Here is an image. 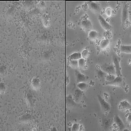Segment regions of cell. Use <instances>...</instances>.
<instances>
[{"mask_svg": "<svg viewBox=\"0 0 131 131\" xmlns=\"http://www.w3.org/2000/svg\"><path fill=\"white\" fill-rule=\"evenodd\" d=\"M67 104H69L70 105H74L75 102L74 100L71 95H69L67 98Z\"/></svg>", "mask_w": 131, "mask_h": 131, "instance_id": "d4e9b609", "label": "cell"}, {"mask_svg": "<svg viewBox=\"0 0 131 131\" xmlns=\"http://www.w3.org/2000/svg\"><path fill=\"white\" fill-rule=\"evenodd\" d=\"M75 74L76 76V81L78 83L85 81L87 77L85 74L80 73L77 70H75Z\"/></svg>", "mask_w": 131, "mask_h": 131, "instance_id": "ba28073f", "label": "cell"}, {"mask_svg": "<svg viewBox=\"0 0 131 131\" xmlns=\"http://www.w3.org/2000/svg\"><path fill=\"white\" fill-rule=\"evenodd\" d=\"M98 36V32L95 30H91L88 33V37L91 40H94L97 38Z\"/></svg>", "mask_w": 131, "mask_h": 131, "instance_id": "d6986e66", "label": "cell"}, {"mask_svg": "<svg viewBox=\"0 0 131 131\" xmlns=\"http://www.w3.org/2000/svg\"><path fill=\"white\" fill-rule=\"evenodd\" d=\"M116 77V76L114 74H107L105 78V80L106 82H109L114 80Z\"/></svg>", "mask_w": 131, "mask_h": 131, "instance_id": "603a6c76", "label": "cell"}, {"mask_svg": "<svg viewBox=\"0 0 131 131\" xmlns=\"http://www.w3.org/2000/svg\"><path fill=\"white\" fill-rule=\"evenodd\" d=\"M83 28L87 31H91L92 28V25L91 21L88 19L83 20L81 23Z\"/></svg>", "mask_w": 131, "mask_h": 131, "instance_id": "9c48e42d", "label": "cell"}, {"mask_svg": "<svg viewBox=\"0 0 131 131\" xmlns=\"http://www.w3.org/2000/svg\"><path fill=\"white\" fill-rule=\"evenodd\" d=\"M98 20L99 23L102 28L106 31H109L111 29L112 26L109 23L106 21V20L104 18V17L101 15L98 16Z\"/></svg>", "mask_w": 131, "mask_h": 131, "instance_id": "3957f363", "label": "cell"}, {"mask_svg": "<svg viewBox=\"0 0 131 131\" xmlns=\"http://www.w3.org/2000/svg\"><path fill=\"white\" fill-rule=\"evenodd\" d=\"M42 20L43 25L46 28L49 27L50 24V18L49 15L47 13H44L42 16Z\"/></svg>", "mask_w": 131, "mask_h": 131, "instance_id": "7c38bea8", "label": "cell"}, {"mask_svg": "<svg viewBox=\"0 0 131 131\" xmlns=\"http://www.w3.org/2000/svg\"><path fill=\"white\" fill-rule=\"evenodd\" d=\"M82 58L81 54L80 52H74L69 56V59L70 60H78L79 59Z\"/></svg>", "mask_w": 131, "mask_h": 131, "instance_id": "e0dca14e", "label": "cell"}, {"mask_svg": "<svg viewBox=\"0 0 131 131\" xmlns=\"http://www.w3.org/2000/svg\"><path fill=\"white\" fill-rule=\"evenodd\" d=\"M106 15L108 17L111 16L112 14V10L110 8H108L106 9Z\"/></svg>", "mask_w": 131, "mask_h": 131, "instance_id": "4316f807", "label": "cell"}, {"mask_svg": "<svg viewBox=\"0 0 131 131\" xmlns=\"http://www.w3.org/2000/svg\"><path fill=\"white\" fill-rule=\"evenodd\" d=\"M114 123L115 126L119 130L123 131L125 128V126L123 123V121L120 118V117L118 115H116L114 116Z\"/></svg>", "mask_w": 131, "mask_h": 131, "instance_id": "5b68a950", "label": "cell"}, {"mask_svg": "<svg viewBox=\"0 0 131 131\" xmlns=\"http://www.w3.org/2000/svg\"><path fill=\"white\" fill-rule=\"evenodd\" d=\"M82 92L80 90L78 89L75 90L74 92V102H78L80 101V99L82 98Z\"/></svg>", "mask_w": 131, "mask_h": 131, "instance_id": "4fadbf2b", "label": "cell"}, {"mask_svg": "<svg viewBox=\"0 0 131 131\" xmlns=\"http://www.w3.org/2000/svg\"><path fill=\"white\" fill-rule=\"evenodd\" d=\"M77 86L78 87V89L80 90V91H84L88 89L89 85L85 82H82L78 83L77 85Z\"/></svg>", "mask_w": 131, "mask_h": 131, "instance_id": "ac0fdd59", "label": "cell"}, {"mask_svg": "<svg viewBox=\"0 0 131 131\" xmlns=\"http://www.w3.org/2000/svg\"><path fill=\"white\" fill-rule=\"evenodd\" d=\"M120 50L121 52L127 54H130L131 53V46L130 45H123L120 47Z\"/></svg>", "mask_w": 131, "mask_h": 131, "instance_id": "9a60e30c", "label": "cell"}, {"mask_svg": "<svg viewBox=\"0 0 131 131\" xmlns=\"http://www.w3.org/2000/svg\"><path fill=\"white\" fill-rule=\"evenodd\" d=\"M31 85L32 89L33 90L35 91L38 90V89L40 88L41 85V82L39 79L37 77H34L32 78L31 80Z\"/></svg>", "mask_w": 131, "mask_h": 131, "instance_id": "8992f818", "label": "cell"}, {"mask_svg": "<svg viewBox=\"0 0 131 131\" xmlns=\"http://www.w3.org/2000/svg\"><path fill=\"white\" fill-rule=\"evenodd\" d=\"M97 98L102 110H103V111L105 113H108L111 110V106L110 104L100 95H97Z\"/></svg>", "mask_w": 131, "mask_h": 131, "instance_id": "7a4b0ae2", "label": "cell"}, {"mask_svg": "<svg viewBox=\"0 0 131 131\" xmlns=\"http://www.w3.org/2000/svg\"><path fill=\"white\" fill-rule=\"evenodd\" d=\"M97 76L100 79H105L107 74L102 70L98 69L97 70Z\"/></svg>", "mask_w": 131, "mask_h": 131, "instance_id": "7402d4cb", "label": "cell"}, {"mask_svg": "<svg viewBox=\"0 0 131 131\" xmlns=\"http://www.w3.org/2000/svg\"><path fill=\"white\" fill-rule=\"evenodd\" d=\"M88 6L89 8L94 12H98L100 10V7L99 5L94 2H88Z\"/></svg>", "mask_w": 131, "mask_h": 131, "instance_id": "8fae6325", "label": "cell"}, {"mask_svg": "<svg viewBox=\"0 0 131 131\" xmlns=\"http://www.w3.org/2000/svg\"><path fill=\"white\" fill-rule=\"evenodd\" d=\"M1 93H2V92L3 93H4L5 91V87L4 84L1 83Z\"/></svg>", "mask_w": 131, "mask_h": 131, "instance_id": "83f0119b", "label": "cell"}, {"mask_svg": "<svg viewBox=\"0 0 131 131\" xmlns=\"http://www.w3.org/2000/svg\"><path fill=\"white\" fill-rule=\"evenodd\" d=\"M110 44V41L108 39H104L100 42V47L103 49H106Z\"/></svg>", "mask_w": 131, "mask_h": 131, "instance_id": "ffe728a7", "label": "cell"}, {"mask_svg": "<svg viewBox=\"0 0 131 131\" xmlns=\"http://www.w3.org/2000/svg\"><path fill=\"white\" fill-rule=\"evenodd\" d=\"M128 15V7L127 5L125 4L123 7V12H122V22L123 23H124L127 18Z\"/></svg>", "mask_w": 131, "mask_h": 131, "instance_id": "5bb4252c", "label": "cell"}, {"mask_svg": "<svg viewBox=\"0 0 131 131\" xmlns=\"http://www.w3.org/2000/svg\"><path fill=\"white\" fill-rule=\"evenodd\" d=\"M89 85H91V86H94L95 85V83H94V82H93V81L91 80L89 83Z\"/></svg>", "mask_w": 131, "mask_h": 131, "instance_id": "f1b7e54d", "label": "cell"}, {"mask_svg": "<svg viewBox=\"0 0 131 131\" xmlns=\"http://www.w3.org/2000/svg\"><path fill=\"white\" fill-rule=\"evenodd\" d=\"M131 105L127 100H124L120 102L118 106V109L120 110H127L130 109Z\"/></svg>", "mask_w": 131, "mask_h": 131, "instance_id": "30bf717a", "label": "cell"}, {"mask_svg": "<svg viewBox=\"0 0 131 131\" xmlns=\"http://www.w3.org/2000/svg\"><path fill=\"white\" fill-rule=\"evenodd\" d=\"M113 61L114 68L116 76H122L120 66V59L117 56L114 55L113 57Z\"/></svg>", "mask_w": 131, "mask_h": 131, "instance_id": "6da1fadb", "label": "cell"}, {"mask_svg": "<svg viewBox=\"0 0 131 131\" xmlns=\"http://www.w3.org/2000/svg\"><path fill=\"white\" fill-rule=\"evenodd\" d=\"M123 84V78L122 76H116V77L112 81L106 82V84L116 86H121Z\"/></svg>", "mask_w": 131, "mask_h": 131, "instance_id": "277c9868", "label": "cell"}, {"mask_svg": "<svg viewBox=\"0 0 131 131\" xmlns=\"http://www.w3.org/2000/svg\"><path fill=\"white\" fill-rule=\"evenodd\" d=\"M78 66L80 69L85 70L87 68L86 59L81 58L78 60Z\"/></svg>", "mask_w": 131, "mask_h": 131, "instance_id": "2e32d148", "label": "cell"}, {"mask_svg": "<svg viewBox=\"0 0 131 131\" xmlns=\"http://www.w3.org/2000/svg\"><path fill=\"white\" fill-rule=\"evenodd\" d=\"M102 70L106 72L107 74H116L114 66L112 65L106 64L102 67Z\"/></svg>", "mask_w": 131, "mask_h": 131, "instance_id": "52a82bcc", "label": "cell"}, {"mask_svg": "<svg viewBox=\"0 0 131 131\" xmlns=\"http://www.w3.org/2000/svg\"><path fill=\"white\" fill-rule=\"evenodd\" d=\"M81 54L82 58L86 59L89 57V55H90V52L88 50L85 49V50H83L82 53H81Z\"/></svg>", "mask_w": 131, "mask_h": 131, "instance_id": "cb8c5ba5", "label": "cell"}, {"mask_svg": "<svg viewBox=\"0 0 131 131\" xmlns=\"http://www.w3.org/2000/svg\"><path fill=\"white\" fill-rule=\"evenodd\" d=\"M80 125H79L78 123H75L72 126L71 130L72 131H79L80 130Z\"/></svg>", "mask_w": 131, "mask_h": 131, "instance_id": "484cf974", "label": "cell"}, {"mask_svg": "<svg viewBox=\"0 0 131 131\" xmlns=\"http://www.w3.org/2000/svg\"><path fill=\"white\" fill-rule=\"evenodd\" d=\"M69 63L70 66L73 68L76 69L79 67L78 60L69 59Z\"/></svg>", "mask_w": 131, "mask_h": 131, "instance_id": "44dd1931", "label": "cell"}]
</instances>
